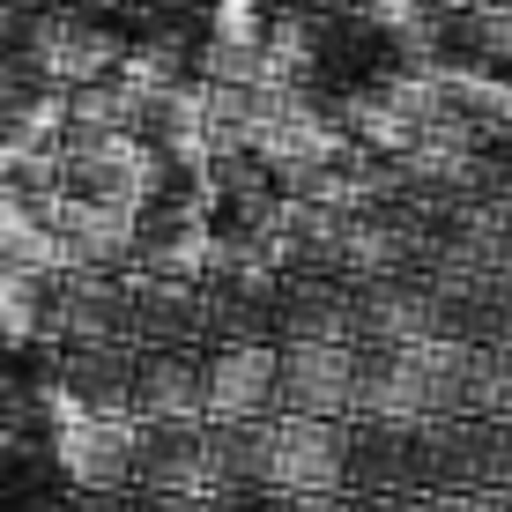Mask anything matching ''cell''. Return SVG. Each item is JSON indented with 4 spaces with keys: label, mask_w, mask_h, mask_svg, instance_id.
Here are the masks:
<instances>
[{
    "label": "cell",
    "mask_w": 512,
    "mask_h": 512,
    "mask_svg": "<svg viewBox=\"0 0 512 512\" xmlns=\"http://www.w3.org/2000/svg\"><path fill=\"white\" fill-rule=\"evenodd\" d=\"M357 372H364V349L357 342H282V386H275V409L282 416H349L357 401Z\"/></svg>",
    "instance_id": "7a4b0ae2"
},
{
    "label": "cell",
    "mask_w": 512,
    "mask_h": 512,
    "mask_svg": "<svg viewBox=\"0 0 512 512\" xmlns=\"http://www.w3.org/2000/svg\"><path fill=\"white\" fill-rule=\"evenodd\" d=\"M253 483L268 498H342L349 438L327 416H260L253 423Z\"/></svg>",
    "instance_id": "6da1fadb"
},
{
    "label": "cell",
    "mask_w": 512,
    "mask_h": 512,
    "mask_svg": "<svg viewBox=\"0 0 512 512\" xmlns=\"http://www.w3.org/2000/svg\"><path fill=\"white\" fill-rule=\"evenodd\" d=\"M127 409H134V423H208V409H201V364L179 357V349L141 357Z\"/></svg>",
    "instance_id": "277c9868"
},
{
    "label": "cell",
    "mask_w": 512,
    "mask_h": 512,
    "mask_svg": "<svg viewBox=\"0 0 512 512\" xmlns=\"http://www.w3.org/2000/svg\"><path fill=\"white\" fill-rule=\"evenodd\" d=\"M282 386V342H223L216 357L201 364V409L208 423H260L275 409Z\"/></svg>",
    "instance_id": "3957f363"
}]
</instances>
